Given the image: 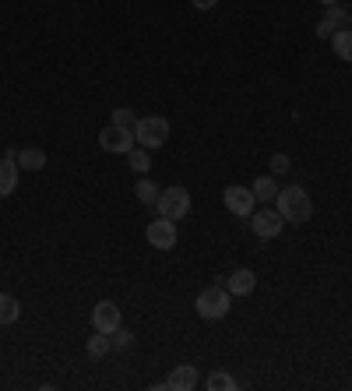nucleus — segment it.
<instances>
[{"mask_svg": "<svg viewBox=\"0 0 352 391\" xmlns=\"http://www.w3.org/2000/svg\"><path fill=\"white\" fill-rule=\"evenodd\" d=\"M275 211H278L289 226H303V222H310V215H314V201H310V194H307L303 187L289 184V187H278Z\"/></svg>", "mask_w": 352, "mask_h": 391, "instance_id": "nucleus-1", "label": "nucleus"}, {"mask_svg": "<svg viewBox=\"0 0 352 391\" xmlns=\"http://www.w3.org/2000/svg\"><path fill=\"white\" fill-rule=\"evenodd\" d=\"M134 141H138L141 148H148V152L163 148V145L170 141V120H166V116H138V123H134Z\"/></svg>", "mask_w": 352, "mask_h": 391, "instance_id": "nucleus-2", "label": "nucleus"}, {"mask_svg": "<svg viewBox=\"0 0 352 391\" xmlns=\"http://www.w3.org/2000/svg\"><path fill=\"white\" fill-rule=\"evenodd\" d=\"M194 307H197V314L204 321H219V317L229 314V290L226 286H211V290H204V293L197 296Z\"/></svg>", "mask_w": 352, "mask_h": 391, "instance_id": "nucleus-3", "label": "nucleus"}, {"mask_svg": "<svg viewBox=\"0 0 352 391\" xmlns=\"http://www.w3.org/2000/svg\"><path fill=\"white\" fill-rule=\"evenodd\" d=\"M99 145H102V152L127 155V152L138 145V141H134V127H116V123H109V127L99 131Z\"/></svg>", "mask_w": 352, "mask_h": 391, "instance_id": "nucleus-4", "label": "nucleus"}, {"mask_svg": "<svg viewBox=\"0 0 352 391\" xmlns=\"http://www.w3.org/2000/svg\"><path fill=\"white\" fill-rule=\"evenodd\" d=\"M155 208H159V215H166V219L180 222V219L190 211V191H187V187H170V191L159 194Z\"/></svg>", "mask_w": 352, "mask_h": 391, "instance_id": "nucleus-5", "label": "nucleus"}, {"mask_svg": "<svg viewBox=\"0 0 352 391\" xmlns=\"http://www.w3.org/2000/svg\"><path fill=\"white\" fill-rule=\"evenodd\" d=\"M222 201H226V208L233 211V215H240V219H251L254 215V204H258V197L251 187H226L222 191Z\"/></svg>", "mask_w": 352, "mask_h": 391, "instance_id": "nucleus-6", "label": "nucleus"}, {"mask_svg": "<svg viewBox=\"0 0 352 391\" xmlns=\"http://www.w3.org/2000/svg\"><path fill=\"white\" fill-rule=\"evenodd\" d=\"M148 243H152L155 250H173L176 247V222L173 219L159 215L155 222H148Z\"/></svg>", "mask_w": 352, "mask_h": 391, "instance_id": "nucleus-7", "label": "nucleus"}, {"mask_svg": "<svg viewBox=\"0 0 352 391\" xmlns=\"http://www.w3.org/2000/svg\"><path fill=\"white\" fill-rule=\"evenodd\" d=\"M92 328L102 331V335H113V331L120 328V307H116L113 299L95 303V310H92Z\"/></svg>", "mask_w": 352, "mask_h": 391, "instance_id": "nucleus-8", "label": "nucleus"}, {"mask_svg": "<svg viewBox=\"0 0 352 391\" xmlns=\"http://www.w3.org/2000/svg\"><path fill=\"white\" fill-rule=\"evenodd\" d=\"M282 226H285V219H282L278 211L261 208V211H254V215H251V229H254L261 240H275V236L282 233Z\"/></svg>", "mask_w": 352, "mask_h": 391, "instance_id": "nucleus-9", "label": "nucleus"}, {"mask_svg": "<svg viewBox=\"0 0 352 391\" xmlns=\"http://www.w3.org/2000/svg\"><path fill=\"white\" fill-rule=\"evenodd\" d=\"M18 152L14 148H7L4 152V159H0V197H11L14 194V187H18Z\"/></svg>", "mask_w": 352, "mask_h": 391, "instance_id": "nucleus-10", "label": "nucleus"}, {"mask_svg": "<svg viewBox=\"0 0 352 391\" xmlns=\"http://www.w3.org/2000/svg\"><path fill=\"white\" fill-rule=\"evenodd\" d=\"M197 367H190V363H176L173 374H170V381H166V388L170 391H194L197 388Z\"/></svg>", "mask_w": 352, "mask_h": 391, "instance_id": "nucleus-11", "label": "nucleus"}, {"mask_svg": "<svg viewBox=\"0 0 352 391\" xmlns=\"http://www.w3.org/2000/svg\"><path fill=\"white\" fill-rule=\"evenodd\" d=\"M254 286H258V275H254L251 268H236V272L226 279L229 296H251V293H254Z\"/></svg>", "mask_w": 352, "mask_h": 391, "instance_id": "nucleus-12", "label": "nucleus"}, {"mask_svg": "<svg viewBox=\"0 0 352 391\" xmlns=\"http://www.w3.org/2000/svg\"><path fill=\"white\" fill-rule=\"evenodd\" d=\"M331 50H335L339 60L352 64V28H339V32L331 35Z\"/></svg>", "mask_w": 352, "mask_h": 391, "instance_id": "nucleus-13", "label": "nucleus"}, {"mask_svg": "<svg viewBox=\"0 0 352 391\" xmlns=\"http://www.w3.org/2000/svg\"><path fill=\"white\" fill-rule=\"evenodd\" d=\"M18 166L39 173V170H46V152L43 148H25V152H18Z\"/></svg>", "mask_w": 352, "mask_h": 391, "instance_id": "nucleus-14", "label": "nucleus"}, {"mask_svg": "<svg viewBox=\"0 0 352 391\" xmlns=\"http://www.w3.org/2000/svg\"><path fill=\"white\" fill-rule=\"evenodd\" d=\"M127 163H131L134 173H148V170H152V152L141 148V145H134V148L127 152Z\"/></svg>", "mask_w": 352, "mask_h": 391, "instance_id": "nucleus-15", "label": "nucleus"}, {"mask_svg": "<svg viewBox=\"0 0 352 391\" xmlns=\"http://www.w3.org/2000/svg\"><path fill=\"white\" fill-rule=\"evenodd\" d=\"M18 317H21V303L14 296L0 293V324H14Z\"/></svg>", "mask_w": 352, "mask_h": 391, "instance_id": "nucleus-16", "label": "nucleus"}, {"mask_svg": "<svg viewBox=\"0 0 352 391\" xmlns=\"http://www.w3.org/2000/svg\"><path fill=\"white\" fill-rule=\"evenodd\" d=\"M251 191H254V197L264 204V201H275V194H278V184H275V177H258Z\"/></svg>", "mask_w": 352, "mask_h": 391, "instance_id": "nucleus-17", "label": "nucleus"}, {"mask_svg": "<svg viewBox=\"0 0 352 391\" xmlns=\"http://www.w3.org/2000/svg\"><path fill=\"white\" fill-rule=\"evenodd\" d=\"M204 388H208V391H233V388H236V381H233V374L215 370V374H208V378H204Z\"/></svg>", "mask_w": 352, "mask_h": 391, "instance_id": "nucleus-18", "label": "nucleus"}, {"mask_svg": "<svg viewBox=\"0 0 352 391\" xmlns=\"http://www.w3.org/2000/svg\"><path fill=\"white\" fill-rule=\"evenodd\" d=\"M109 349H113V338H109V335L95 331V338H88V356H92V360H102Z\"/></svg>", "mask_w": 352, "mask_h": 391, "instance_id": "nucleus-19", "label": "nucleus"}, {"mask_svg": "<svg viewBox=\"0 0 352 391\" xmlns=\"http://www.w3.org/2000/svg\"><path fill=\"white\" fill-rule=\"evenodd\" d=\"M134 194H138V201H141V204H155L163 191H159L152 180H145V177H141V180H138V187H134Z\"/></svg>", "mask_w": 352, "mask_h": 391, "instance_id": "nucleus-20", "label": "nucleus"}, {"mask_svg": "<svg viewBox=\"0 0 352 391\" xmlns=\"http://www.w3.org/2000/svg\"><path fill=\"white\" fill-rule=\"evenodd\" d=\"M324 21L339 32V28H346V11L339 7V4H328V14H324Z\"/></svg>", "mask_w": 352, "mask_h": 391, "instance_id": "nucleus-21", "label": "nucleus"}, {"mask_svg": "<svg viewBox=\"0 0 352 391\" xmlns=\"http://www.w3.org/2000/svg\"><path fill=\"white\" fill-rule=\"evenodd\" d=\"M113 123H116V127H134V123H138V116H134L127 106H120V109H113Z\"/></svg>", "mask_w": 352, "mask_h": 391, "instance_id": "nucleus-22", "label": "nucleus"}, {"mask_svg": "<svg viewBox=\"0 0 352 391\" xmlns=\"http://www.w3.org/2000/svg\"><path fill=\"white\" fill-rule=\"evenodd\" d=\"M109 338H113V349H131V346H134V335H131V331H123V328H116Z\"/></svg>", "mask_w": 352, "mask_h": 391, "instance_id": "nucleus-23", "label": "nucleus"}, {"mask_svg": "<svg viewBox=\"0 0 352 391\" xmlns=\"http://www.w3.org/2000/svg\"><path fill=\"white\" fill-rule=\"evenodd\" d=\"M271 173H278V177L289 173V155H285V152H275V155H271Z\"/></svg>", "mask_w": 352, "mask_h": 391, "instance_id": "nucleus-24", "label": "nucleus"}, {"mask_svg": "<svg viewBox=\"0 0 352 391\" xmlns=\"http://www.w3.org/2000/svg\"><path fill=\"white\" fill-rule=\"evenodd\" d=\"M314 32H317V39H331V35H335V28H331V25H328L324 18L317 21V28H314Z\"/></svg>", "mask_w": 352, "mask_h": 391, "instance_id": "nucleus-25", "label": "nucleus"}, {"mask_svg": "<svg viewBox=\"0 0 352 391\" xmlns=\"http://www.w3.org/2000/svg\"><path fill=\"white\" fill-rule=\"evenodd\" d=\"M215 4H219V0H194V7H197V11H211Z\"/></svg>", "mask_w": 352, "mask_h": 391, "instance_id": "nucleus-26", "label": "nucleus"}, {"mask_svg": "<svg viewBox=\"0 0 352 391\" xmlns=\"http://www.w3.org/2000/svg\"><path fill=\"white\" fill-rule=\"evenodd\" d=\"M321 4H324V7H328V4H339V0H321Z\"/></svg>", "mask_w": 352, "mask_h": 391, "instance_id": "nucleus-27", "label": "nucleus"}, {"mask_svg": "<svg viewBox=\"0 0 352 391\" xmlns=\"http://www.w3.org/2000/svg\"><path fill=\"white\" fill-rule=\"evenodd\" d=\"M349 25H352V14H349Z\"/></svg>", "mask_w": 352, "mask_h": 391, "instance_id": "nucleus-28", "label": "nucleus"}]
</instances>
